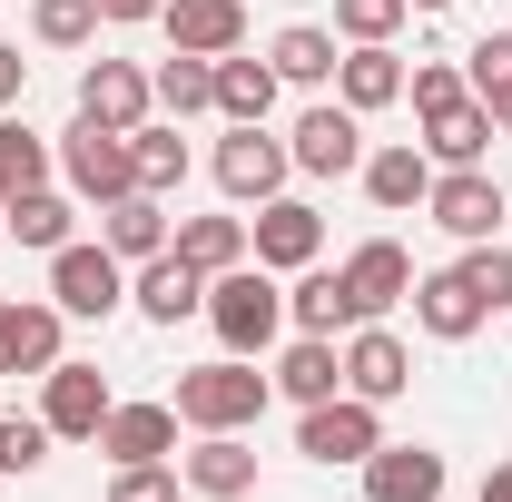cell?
Wrapping results in <instances>:
<instances>
[{
  "label": "cell",
  "instance_id": "obj_21",
  "mask_svg": "<svg viewBox=\"0 0 512 502\" xmlns=\"http://www.w3.org/2000/svg\"><path fill=\"white\" fill-rule=\"evenodd\" d=\"M365 197H375L384 217L424 207V197H434V158H424L414 138H404V148H375V158H365Z\"/></svg>",
  "mask_w": 512,
  "mask_h": 502
},
{
  "label": "cell",
  "instance_id": "obj_7",
  "mask_svg": "<svg viewBox=\"0 0 512 502\" xmlns=\"http://www.w3.org/2000/svg\"><path fill=\"white\" fill-rule=\"evenodd\" d=\"M384 443L375 404L365 394H325V404H306V424H296V453H316V463H365Z\"/></svg>",
  "mask_w": 512,
  "mask_h": 502
},
{
  "label": "cell",
  "instance_id": "obj_31",
  "mask_svg": "<svg viewBox=\"0 0 512 502\" xmlns=\"http://www.w3.org/2000/svg\"><path fill=\"white\" fill-rule=\"evenodd\" d=\"M148 89H158V109H168V119H197V109H217V60H188V50H168Z\"/></svg>",
  "mask_w": 512,
  "mask_h": 502
},
{
  "label": "cell",
  "instance_id": "obj_16",
  "mask_svg": "<svg viewBox=\"0 0 512 502\" xmlns=\"http://www.w3.org/2000/svg\"><path fill=\"white\" fill-rule=\"evenodd\" d=\"M158 20H168V50H188V60H227L247 40V10L237 0H168Z\"/></svg>",
  "mask_w": 512,
  "mask_h": 502
},
{
  "label": "cell",
  "instance_id": "obj_30",
  "mask_svg": "<svg viewBox=\"0 0 512 502\" xmlns=\"http://www.w3.org/2000/svg\"><path fill=\"white\" fill-rule=\"evenodd\" d=\"M463 79H473V99L493 109V128L512 138V30H493V40H473V50H463Z\"/></svg>",
  "mask_w": 512,
  "mask_h": 502
},
{
  "label": "cell",
  "instance_id": "obj_26",
  "mask_svg": "<svg viewBox=\"0 0 512 502\" xmlns=\"http://www.w3.org/2000/svg\"><path fill=\"white\" fill-rule=\"evenodd\" d=\"M276 394H296V404H325V394H335V384H345V355H335V335H296V345H286V365H276Z\"/></svg>",
  "mask_w": 512,
  "mask_h": 502
},
{
  "label": "cell",
  "instance_id": "obj_9",
  "mask_svg": "<svg viewBox=\"0 0 512 502\" xmlns=\"http://www.w3.org/2000/svg\"><path fill=\"white\" fill-rule=\"evenodd\" d=\"M286 158H296L306 178H345V168L365 158V128H355V109H345V99H316V109L296 119V138H286Z\"/></svg>",
  "mask_w": 512,
  "mask_h": 502
},
{
  "label": "cell",
  "instance_id": "obj_14",
  "mask_svg": "<svg viewBox=\"0 0 512 502\" xmlns=\"http://www.w3.org/2000/svg\"><path fill=\"white\" fill-rule=\"evenodd\" d=\"M128 306L148 315V325H178V315H197V306H207V276H197L188 256L168 247V256H148V266L128 276Z\"/></svg>",
  "mask_w": 512,
  "mask_h": 502
},
{
  "label": "cell",
  "instance_id": "obj_40",
  "mask_svg": "<svg viewBox=\"0 0 512 502\" xmlns=\"http://www.w3.org/2000/svg\"><path fill=\"white\" fill-rule=\"evenodd\" d=\"M109 502H178V473H168V463H119Z\"/></svg>",
  "mask_w": 512,
  "mask_h": 502
},
{
  "label": "cell",
  "instance_id": "obj_42",
  "mask_svg": "<svg viewBox=\"0 0 512 502\" xmlns=\"http://www.w3.org/2000/svg\"><path fill=\"white\" fill-rule=\"evenodd\" d=\"M168 0H99V20H158Z\"/></svg>",
  "mask_w": 512,
  "mask_h": 502
},
{
  "label": "cell",
  "instance_id": "obj_18",
  "mask_svg": "<svg viewBox=\"0 0 512 502\" xmlns=\"http://www.w3.org/2000/svg\"><path fill=\"white\" fill-rule=\"evenodd\" d=\"M50 365H60V306L0 296V375H50Z\"/></svg>",
  "mask_w": 512,
  "mask_h": 502
},
{
  "label": "cell",
  "instance_id": "obj_32",
  "mask_svg": "<svg viewBox=\"0 0 512 502\" xmlns=\"http://www.w3.org/2000/svg\"><path fill=\"white\" fill-rule=\"evenodd\" d=\"M30 188H50V138L20 128V119H0V207L30 197Z\"/></svg>",
  "mask_w": 512,
  "mask_h": 502
},
{
  "label": "cell",
  "instance_id": "obj_35",
  "mask_svg": "<svg viewBox=\"0 0 512 502\" xmlns=\"http://www.w3.org/2000/svg\"><path fill=\"white\" fill-rule=\"evenodd\" d=\"M453 276L483 296V315H503V306H512V247H493V237H483V247H463V266H453Z\"/></svg>",
  "mask_w": 512,
  "mask_h": 502
},
{
  "label": "cell",
  "instance_id": "obj_19",
  "mask_svg": "<svg viewBox=\"0 0 512 502\" xmlns=\"http://www.w3.org/2000/svg\"><path fill=\"white\" fill-rule=\"evenodd\" d=\"M335 99H345L355 119H365V109H394V99H404V60H394L384 40H355V50L335 60Z\"/></svg>",
  "mask_w": 512,
  "mask_h": 502
},
{
  "label": "cell",
  "instance_id": "obj_33",
  "mask_svg": "<svg viewBox=\"0 0 512 502\" xmlns=\"http://www.w3.org/2000/svg\"><path fill=\"white\" fill-rule=\"evenodd\" d=\"M0 217H10V237H20V247L60 256V247H69V217H79V207H69V197H50V188H30V197H10Z\"/></svg>",
  "mask_w": 512,
  "mask_h": 502
},
{
  "label": "cell",
  "instance_id": "obj_27",
  "mask_svg": "<svg viewBox=\"0 0 512 502\" xmlns=\"http://www.w3.org/2000/svg\"><path fill=\"white\" fill-rule=\"evenodd\" d=\"M286 315L306 325V335H335V325H355V296H345V266H296V296Z\"/></svg>",
  "mask_w": 512,
  "mask_h": 502
},
{
  "label": "cell",
  "instance_id": "obj_13",
  "mask_svg": "<svg viewBox=\"0 0 512 502\" xmlns=\"http://www.w3.org/2000/svg\"><path fill=\"white\" fill-rule=\"evenodd\" d=\"M148 69L138 60H89L79 69V119H99V128H148Z\"/></svg>",
  "mask_w": 512,
  "mask_h": 502
},
{
  "label": "cell",
  "instance_id": "obj_38",
  "mask_svg": "<svg viewBox=\"0 0 512 502\" xmlns=\"http://www.w3.org/2000/svg\"><path fill=\"white\" fill-rule=\"evenodd\" d=\"M50 463V424L40 414H0V473H40Z\"/></svg>",
  "mask_w": 512,
  "mask_h": 502
},
{
  "label": "cell",
  "instance_id": "obj_3",
  "mask_svg": "<svg viewBox=\"0 0 512 502\" xmlns=\"http://www.w3.org/2000/svg\"><path fill=\"white\" fill-rule=\"evenodd\" d=\"M60 168H69V188L89 197V207H119V197H138V148H128V128L79 119V128L60 138Z\"/></svg>",
  "mask_w": 512,
  "mask_h": 502
},
{
  "label": "cell",
  "instance_id": "obj_24",
  "mask_svg": "<svg viewBox=\"0 0 512 502\" xmlns=\"http://www.w3.org/2000/svg\"><path fill=\"white\" fill-rule=\"evenodd\" d=\"M414 325H424V335H444V345H463V335L483 325V296H473L453 266H444V276H414Z\"/></svg>",
  "mask_w": 512,
  "mask_h": 502
},
{
  "label": "cell",
  "instance_id": "obj_15",
  "mask_svg": "<svg viewBox=\"0 0 512 502\" xmlns=\"http://www.w3.org/2000/svg\"><path fill=\"white\" fill-rule=\"evenodd\" d=\"M414 384V355H404V335H384V325H355V345H345V394H365V404H394Z\"/></svg>",
  "mask_w": 512,
  "mask_h": 502
},
{
  "label": "cell",
  "instance_id": "obj_37",
  "mask_svg": "<svg viewBox=\"0 0 512 502\" xmlns=\"http://www.w3.org/2000/svg\"><path fill=\"white\" fill-rule=\"evenodd\" d=\"M404 89H414V119H444V109H463V99H473V79H463L453 60H424Z\"/></svg>",
  "mask_w": 512,
  "mask_h": 502
},
{
  "label": "cell",
  "instance_id": "obj_34",
  "mask_svg": "<svg viewBox=\"0 0 512 502\" xmlns=\"http://www.w3.org/2000/svg\"><path fill=\"white\" fill-rule=\"evenodd\" d=\"M128 148H138V188L148 197H168L188 178V138H178V128H128Z\"/></svg>",
  "mask_w": 512,
  "mask_h": 502
},
{
  "label": "cell",
  "instance_id": "obj_10",
  "mask_svg": "<svg viewBox=\"0 0 512 502\" xmlns=\"http://www.w3.org/2000/svg\"><path fill=\"white\" fill-rule=\"evenodd\" d=\"M365 502H444V453L434 443H375L365 453Z\"/></svg>",
  "mask_w": 512,
  "mask_h": 502
},
{
  "label": "cell",
  "instance_id": "obj_25",
  "mask_svg": "<svg viewBox=\"0 0 512 502\" xmlns=\"http://www.w3.org/2000/svg\"><path fill=\"white\" fill-rule=\"evenodd\" d=\"M483 148H493V109H483V99L424 119V158H434V168H483Z\"/></svg>",
  "mask_w": 512,
  "mask_h": 502
},
{
  "label": "cell",
  "instance_id": "obj_41",
  "mask_svg": "<svg viewBox=\"0 0 512 502\" xmlns=\"http://www.w3.org/2000/svg\"><path fill=\"white\" fill-rule=\"evenodd\" d=\"M20 79H30V60H20V50H10V40H0V109H10V99H20Z\"/></svg>",
  "mask_w": 512,
  "mask_h": 502
},
{
  "label": "cell",
  "instance_id": "obj_4",
  "mask_svg": "<svg viewBox=\"0 0 512 502\" xmlns=\"http://www.w3.org/2000/svg\"><path fill=\"white\" fill-rule=\"evenodd\" d=\"M50 306L60 315H119L128 306V266L109 247H79V237H69V247L50 256Z\"/></svg>",
  "mask_w": 512,
  "mask_h": 502
},
{
  "label": "cell",
  "instance_id": "obj_29",
  "mask_svg": "<svg viewBox=\"0 0 512 502\" xmlns=\"http://www.w3.org/2000/svg\"><path fill=\"white\" fill-rule=\"evenodd\" d=\"M168 247L188 256L197 276H227V266H247V217H188Z\"/></svg>",
  "mask_w": 512,
  "mask_h": 502
},
{
  "label": "cell",
  "instance_id": "obj_28",
  "mask_svg": "<svg viewBox=\"0 0 512 502\" xmlns=\"http://www.w3.org/2000/svg\"><path fill=\"white\" fill-rule=\"evenodd\" d=\"M266 60H276V79H296V89H325L345 50H335V30H316V20H296V30H276V50H266Z\"/></svg>",
  "mask_w": 512,
  "mask_h": 502
},
{
  "label": "cell",
  "instance_id": "obj_1",
  "mask_svg": "<svg viewBox=\"0 0 512 502\" xmlns=\"http://www.w3.org/2000/svg\"><path fill=\"white\" fill-rule=\"evenodd\" d=\"M207 325H217L227 355H266L276 325H286V286H276V266H227V276H207Z\"/></svg>",
  "mask_w": 512,
  "mask_h": 502
},
{
  "label": "cell",
  "instance_id": "obj_20",
  "mask_svg": "<svg viewBox=\"0 0 512 502\" xmlns=\"http://www.w3.org/2000/svg\"><path fill=\"white\" fill-rule=\"evenodd\" d=\"M188 493H207V502H247L256 493V453H247V434H207L188 453V473H178Z\"/></svg>",
  "mask_w": 512,
  "mask_h": 502
},
{
  "label": "cell",
  "instance_id": "obj_22",
  "mask_svg": "<svg viewBox=\"0 0 512 502\" xmlns=\"http://www.w3.org/2000/svg\"><path fill=\"white\" fill-rule=\"evenodd\" d=\"M99 217H109V237H99V247L119 256V266H148V256H168V237H178V227H168V207H158L148 188L119 197V207H99Z\"/></svg>",
  "mask_w": 512,
  "mask_h": 502
},
{
  "label": "cell",
  "instance_id": "obj_23",
  "mask_svg": "<svg viewBox=\"0 0 512 502\" xmlns=\"http://www.w3.org/2000/svg\"><path fill=\"white\" fill-rule=\"evenodd\" d=\"M276 89H286L276 60H237V50H227V60H217V119H227V128H266Z\"/></svg>",
  "mask_w": 512,
  "mask_h": 502
},
{
  "label": "cell",
  "instance_id": "obj_36",
  "mask_svg": "<svg viewBox=\"0 0 512 502\" xmlns=\"http://www.w3.org/2000/svg\"><path fill=\"white\" fill-rule=\"evenodd\" d=\"M30 30H40L50 50H89V40H99V0H40Z\"/></svg>",
  "mask_w": 512,
  "mask_h": 502
},
{
  "label": "cell",
  "instance_id": "obj_5",
  "mask_svg": "<svg viewBox=\"0 0 512 502\" xmlns=\"http://www.w3.org/2000/svg\"><path fill=\"white\" fill-rule=\"evenodd\" d=\"M247 247H256V266L296 276V266H316V256H325V217L306 207V197H266V207L247 217Z\"/></svg>",
  "mask_w": 512,
  "mask_h": 502
},
{
  "label": "cell",
  "instance_id": "obj_11",
  "mask_svg": "<svg viewBox=\"0 0 512 502\" xmlns=\"http://www.w3.org/2000/svg\"><path fill=\"white\" fill-rule=\"evenodd\" d=\"M345 296H355V325H375L384 306L414 296V256L394 247V237H365V247L345 256Z\"/></svg>",
  "mask_w": 512,
  "mask_h": 502
},
{
  "label": "cell",
  "instance_id": "obj_2",
  "mask_svg": "<svg viewBox=\"0 0 512 502\" xmlns=\"http://www.w3.org/2000/svg\"><path fill=\"white\" fill-rule=\"evenodd\" d=\"M256 414H266V375H256L247 355L178 375V424H197V434H247Z\"/></svg>",
  "mask_w": 512,
  "mask_h": 502
},
{
  "label": "cell",
  "instance_id": "obj_44",
  "mask_svg": "<svg viewBox=\"0 0 512 502\" xmlns=\"http://www.w3.org/2000/svg\"><path fill=\"white\" fill-rule=\"evenodd\" d=\"M414 10H453V0H414Z\"/></svg>",
  "mask_w": 512,
  "mask_h": 502
},
{
  "label": "cell",
  "instance_id": "obj_17",
  "mask_svg": "<svg viewBox=\"0 0 512 502\" xmlns=\"http://www.w3.org/2000/svg\"><path fill=\"white\" fill-rule=\"evenodd\" d=\"M168 443H178V404H109V424H99L109 463H168Z\"/></svg>",
  "mask_w": 512,
  "mask_h": 502
},
{
  "label": "cell",
  "instance_id": "obj_6",
  "mask_svg": "<svg viewBox=\"0 0 512 502\" xmlns=\"http://www.w3.org/2000/svg\"><path fill=\"white\" fill-rule=\"evenodd\" d=\"M424 217H434L444 237H463V247H483V237L512 217V197L493 188L483 168H444V178H434V197H424Z\"/></svg>",
  "mask_w": 512,
  "mask_h": 502
},
{
  "label": "cell",
  "instance_id": "obj_12",
  "mask_svg": "<svg viewBox=\"0 0 512 502\" xmlns=\"http://www.w3.org/2000/svg\"><path fill=\"white\" fill-rule=\"evenodd\" d=\"M109 404H119V394L99 384V365H69V355H60V365H50V404H40V424L69 434V443H99Z\"/></svg>",
  "mask_w": 512,
  "mask_h": 502
},
{
  "label": "cell",
  "instance_id": "obj_8",
  "mask_svg": "<svg viewBox=\"0 0 512 502\" xmlns=\"http://www.w3.org/2000/svg\"><path fill=\"white\" fill-rule=\"evenodd\" d=\"M286 168H296V158H286V138H266V128H227V138H217V188L237 197V207H266V197L286 188Z\"/></svg>",
  "mask_w": 512,
  "mask_h": 502
},
{
  "label": "cell",
  "instance_id": "obj_39",
  "mask_svg": "<svg viewBox=\"0 0 512 502\" xmlns=\"http://www.w3.org/2000/svg\"><path fill=\"white\" fill-rule=\"evenodd\" d=\"M404 10H414V0H335V30H345V40H394Z\"/></svg>",
  "mask_w": 512,
  "mask_h": 502
},
{
  "label": "cell",
  "instance_id": "obj_43",
  "mask_svg": "<svg viewBox=\"0 0 512 502\" xmlns=\"http://www.w3.org/2000/svg\"><path fill=\"white\" fill-rule=\"evenodd\" d=\"M483 502H512V463H493V473H483Z\"/></svg>",
  "mask_w": 512,
  "mask_h": 502
}]
</instances>
